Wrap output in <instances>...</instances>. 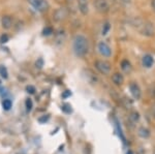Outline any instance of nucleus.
I'll return each instance as SVG.
<instances>
[{
    "label": "nucleus",
    "mask_w": 155,
    "mask_h": 154,
    "mask_svg": "<svg viewBox=\"0 0 155 154\" xmlns=\"http://www.w3.org/2000/svg\"><path fill=\"white\" fill-rule=\"evenodd\" d=\"M26 108H27V111H30L32 109V101L30 98H28L26 100Z\"/></svg>",
    "instance_id": "22"
},
{
    "label": "nucleus",
    "mask_w": 155,
    "mask_h": 154,
    "mask_svg": "<svg viewBox=\"0 0 155 154\" xmlns=\"http://www.w3.org/2000/svg\"><path fill=\"white\" fill-rule=\"evenodd\" d=\"M26 89H27V92L30 93V94H33L34 92H35V88H34V87H32V86H28Z\"/></svg>",
    "instance_id": "24"
},
{
    "label": "nucleus",
    "mask_w": 155,
    "mask_h": 154,
    "mask_svg": "<svg viewBox=\"0 0 155 154\" xmlns=\"http://www.w3.org/2000/svg\"><path fill=\"white\" fill-rule=\"evenodd\" d=\"M52 33H53V29H52L51 27H47V28H45L44 31H42V34H44V35H47V36Z\"/></svg>",
    "instance_id": "21"
},
{
    "label": "nucleus",
    "mask_w": 155,
    "mask_h": 154,
    "mask_svg": "<svg viewBox=\"0 0 155 154\" xmlns=\"http://www.w3.org/2000/svg\"><path fill=\"white\" fill-rule=\"evenodd\" d=\"M152 115H153V117L155 118V106H152Z\"/></svg>",
    "instance_id": "29"
},
{
    "label": "nucleus",
    "mask_w": 155,
    "mask_h": 154,
    "mask_svg": "<svg viewBox=\"0 0 155 154\" xmlns=\"http://www.w3.org/2000/svg\"><path fill=\"white\" fill-rule=\"evenodd\" d=\"M110 29H111V25H110L109 22H106V23L104 24V26H102L101 34H102V35H107V34L109 33Z\"/></svg>",
    "instance_id": "18"
},
{
    "label": "nucleus",
    "mask_w": 155,
    "mask_h": 154,
    "mask_svg": "<svg viewBox=\"0 0 155 154\" xmlns=\"http://www.w3.org/2000/svg\"><path fill=\"white\" fill-rule=\"evenodd\" d=\"M0 76H1L3 79H7V77H8L7 69L4 67V66H0Z\"/></svg>",
    "instance_id": "20"
},
{
    "label": "nucleus",
    "mask_w": 155,
    "mask_h": 154,
    "mask_svg": "<svg viewBox=\"0 0 155 154\" xmlns=\"http://www.w3.org/2000/svg\"><path fill=\"white\" fill-rule=\"evenodd\" d=\"M142 62H143V65L145 66V67H147V68H150L152 65H153V63H154V59H153V57H152L151 55H145L143 57V59H142Z\"/></svg>",
    "instance_id": "11"
},
{
    "label": "nucleus",
    "mask_w": 155,
    "mask_h": 154,
    "mask_svg": "<svg viewBox=\"0 0 155 154\" xmlns=\"http://www.w3.org/2000/svg\"><path fill=\"white\" fill-rule=\"evenodd\" d=\"M2 106H3L4 110L8 111V110H11V108H12V103L11 99H4L3 103H2Z\"/></svg>",
    "instance_id": "19"
},
{
    "label": "nucleus",
    "mask_w": 155,
    "mask_h": 154,
    "mask_svg": "<svg viewBox=\"0 0 155 154\" xmlns=\"http://www.w3.org/2000/svg\"><path fill=\"white\" fill-rule=\"evenodd\" d=\"M68 95H71V93H69V92H65V93L63 94L64 97H66V96H68Z\"/></svg>",
    "instance_id": "30"
},
{
    "label": "nucleus",
    "mask_w": 155,
    "mask_h": 154,
    "mask_svg": "<svg viewBox=\"0 0 155 154\" xmlns=\"http://www.w3.org/2000/svg\"><path fill=\"white\" fill-rule=\"evenodd\" d=\"M28 3L39 12H45L49 9V3L47 0H28Z\"/></svg>",
    "instance_id": "3"
},
{
    "label": "nucleus",
    "mask_w": 155,
    "mask_h": 154,
    "mask_svg": "<svg viewBox=\"0 0 155 154\" xmlns=\"http://www.w3.org/2000/svg\"><path fill=\"white\" fill-rule=\"evenodd\" d=\"M129 24L132 28H134L136 30L139 32L140 34L147 37L154 36L155 34V28L154 25L151 23L148 20H145L143 18H132L129 20Z\"/></svg>",
    "instance_id": "1"
},
{
    "label": "nucleus",
    "mask_w": 155,
    "mask_h": 154,
    "mask_svg": "<svg viewBox=\"0 0 155 154\" xmlns=\"http://www.w3.org/2000/svg\"><path fill=\"white\" fill-rule=\"evenodd\" d=\"M120 1H121L122 3L124 4V5H128V4H130L131 0H120Z\"/></svg>",
    "instance_id": "26"
},
{
    "label": "nucleus",
    "mask_w": 155,
    "mask_h": 154,
    "mask_svg": "<svg viewBox=\"0 0 155 154\" xmlns=\"http://www.w3.org/2000/svg\"><path fill=\"white\" fill-rule=\"evenodd\" d=\"M7 41H8V36H7L6 34H4V35L1 36V43H6Z\"/></svg>",
    "instance_id": "25"
},
{
    "label": "nucleus",
    "mask_w": 155,
    "mask_h": 154,
    "mask_svg": "<svg viewBox=\"0 0 155 154\" xmlns=\"http://www.w3.org/2000/svg\"><path fill=\"white\" fill-rule=\"evenodd\" d=\"M93 5L96 11L101 14H107L110 11V4L107 0H94Z\"/></svg>",
    "instance_id": "6"
},
{
    "label": "nucleus",
    "mask_w": 155,
    "mask_h": 154,
    "mask_svg": "<svg viewBox=\"0 0 155 154\" xmlns=\"http://www.w3.org/2000/svg\"><path fill=\"white\" fill-rule=\"evenodd\" d=\"M64 39H65V32L64 30H59L57 31V33L55 34V41L57 44H63Z\"/></svg>",
    "instance_id": "14"
},
{
    "label": "nucleus",
    "mask_w": 155,
    "mask_h": 154,
    "mask_svg": "<svg viewBox=\"0 0 155 154\" xmlns=\"http://www.w3.org/2000/svg\"><path fill=\"white\" fill-rule=\"evenodd\" d=\"M94 66L97 70L102 74H109L111 73V63L107 60H96L94 62Z\"/></svg>",
    "instance_id": "4"
},
{
    "label": "nucleus",
    "mask_w": 155,
    "mask_h": 154,
    "mask_svg": "<svg viewBox=\"0 0 155 154\" xmlns=\"http://www.w3.org/2000/svg\"><path fill=\"white\" fill-rule=\"evenodd\" d=\"M1 23H2V27H3V28H5V29L11 28L12 25V17L4 16L3 18H2V20H1Z\"/></svg>",
    "instance_id": "13"
},
{
    "label": "nucleus",
    "mask_w": 155,
    "mask_h": 154,
    "mask_svg": "<svg viewBox=\"0 0 155 154\" xmlns=\"http://www.w3.org/2000/svg\"><path fill=\"white\" fill-rule=\"evenodd\" d=\"M85 77H86V80L89 82L90 84H96L97 83V77L94 74L93 71L91 70H86V74H85Z\"/></svg>",
    "instance_id": "12"
},
{
    "label": "nucleus",
    "mask_w": 155,
    "mask_h": 154,
    "mask_svg": "<svg viewBox=\"0 0 155 154\" xmlns=\"http://www.w3.org/2000/svg\"><path fill=\"white\" fill-rule=\"evenodd\" d=\"M129 90H130V93L131 95L134 96V99H140L142 96V91H141V88H140V86L137 85V83H134V82H132L130 83V85H129Z\"/></svg>",
    "instance_id": "8"
},
{
    "label": "nucleus",
    "mask_w": 155,
    "mask_h": 154,
    "mask_svg": "<svg viewBox=\"0 0 155 154\" xmlns=\"http://www.w3.org/2000/svg\"><path fill=\"white\" fill-rule=\"evenodd\" d=\"M137 135L143 139H147L150 136V130L146 127H140L139 130H137Z\"/></svg>",
    "instance_id": "15"
},
{
    "label": "nucleus",
    "mask_w": 155,
    "mask_h": 154,
    "mask_svg": "<svg viewBox=\"0 0 155 154\" xmlns=\"http://www.w3.org/2000/svg\"><path fill=\"white\" fill-rule=\"evenodd\" d=\"M58 1H61V0H58Z\"/></svg>",
    "instance_id": "31"
},
{
    "label": "nucleus",
    "mask_w": 155,
    "mask_h": 154,
    "mask_svg": "<svg viewBox=\"0 0 155 154\" xmlns=\"http://www.w3.org/2000/svg\"><path fill=\"white\" fill-rule=\"evenodd\" d=\"M69 11L66 7H59L53 12V20L55 22H62L68 17Z\"/></svg>",
    "instance_id": "5"
},
{
    "label": "nucleus",
    "mask_w": 155,
    "mask_h": 154,
    "mask_svg": "<svg viewBox=\"0 0 155 154\" xmlns=\"http://www.w3.org/2000/svg\"><path fill=\"white\" fill-rule=\"evenodd\" d=\"M121 68L125 73H129L131 70V64L128 60H122L121 62Z\"/></svg>",
    "instance_id": "16"
},
{
    "label": "nucleus",
    "mask_w": 155,
    "mask_h": 154,
    "mask_svg": "<svg viewBox=\"0 0 155 154\" xmlns=\"http://www.w3.org/2000/svg\"><path fill=\"white\" fill-rule=\"evenodd\" d=\"M72 49L78 57H85L89 52V41L86 36L79 34L76 35L72 41Z\"/></svg>",
    "instance_id": "2"
},
{
    "label": "nucleus",
    "mask_w": 155,
    "mask_h": 154,
    "mask_svg": "<svg viewBox=\"0 0 155 154\" xmlns=\"http://www.w3.org/2000/svg\"><path fill=\"white\" fill-rule=\"evenodd\" d=\"M97 50H98L99 54H101V56L106 57V58H109V57L112 56L111 47L107 43H104V41H99L98 44H97Z\"/></svg>",
    "instance_id": "7"
},
{
    "label": "nucleus",
    "mask_w": 155,
    "mask_h": 154,
    "mask_svg": "<svg viewBox=\"0 0 155 154\" xmlns=\"http://www.w3.org/2000/svg\"><path fill=\"white\" fill-rule=\"evenodd\" d=\"M129 120H130L132 123H137V121L140 120V114L137 113V112H132L130 115H129Z\"/></svg>",
    "instance_id": "17"
},
{
    "label": "nucleus",
    "mask_w": 155,
    "mask_h": 154,
    "mask_svg": "<svg viewBox=\"0 0 155 154\" xmlns=\"http://www.w3.org/2000/svg\"><path fill=\"white\" fill-rule=\"evenodd\" d=\"M62 110H63L64 112H66V113H71V106L69 105H64L63 106H62Z\"/></svg>",
    "instance_id": "23"
},
{
    "label": "nucleus",
    "mask_w": 155,
    "mask_h": 154,
    "mask_svg": "<svg viewBox=\"0 0 155 154\" xmlns=\"http://www.w3.org/2000/svg\"><path fill=\"white\" fill-rule=\"evenodd\" d=\"M112 81H113V83L115 85L121 86L122 84L124 83V77L120 73H115L113 76H112Z\"/></svg>",
    "instance_id": "10"
},
{
    "label": "nucleus",
    "mask_w": 155,
    "mask_h": 154,
    "mask_svg": "<svg viewBox=\"0 0 155 154\" xmlns=\"http://www.w3.org/2000/svg\"><path fill=\"white\" fill-rule=\"evenodd\" d=\"M36 66H38L39 68L42 66V60H41V59H39L38 61H36Z\"/></svg>",
    "instance_id": "27"
},
{
    "label": "nucleus",
    "mask_w": 155,
    "mask_h": 154,
    "mask_svg": "<svg viewBox=\"0 0 155 154\" xmlns=\"http://www.w3.org/2000/svg\"><path fill=\"white\" fill-rule=\"evenodd\" d=\"M151 7L155 12V0H151Z\"/></svg>",
    "instance_id": "28"
},
{
    "label": "nucleus",
    "mask_w": 155,
    "mask_h": 154,
    "mask_svg": "<svg viewBox=\"0 0 155 154\" xmlns=\"http://www.w3.org/2000/svg\"><path fill=\"white\" fill-rule=\"evenodd\" d=\"M78 6H79L80 11L82 15H87L89 12V5H88V0H77Z\"/></svg>",
    "instance_id": "9"
}]
</instances>
